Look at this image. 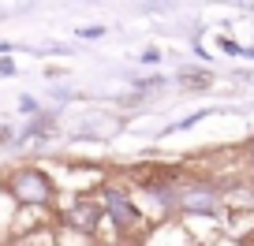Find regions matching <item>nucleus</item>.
<instances>
[{"instance_id": "nucleus-1", "label": "nucleus", "mask_w": 254, "mask_h": 246, "mask_svg": "<svg viewBox=\"0 0 254 246\" xmlns=\"http://www.w3.org/2000/svg\"><path fill=\"white\" fill-rule=\"evenodd\" d=\"M15 191L23 194V198L38 201V198H45V179H41V175H34V172H23V175L15 179Z\"/></svg>"}]
</instances>
